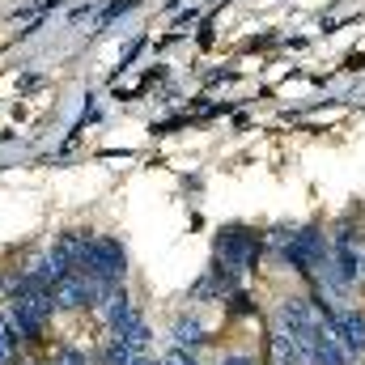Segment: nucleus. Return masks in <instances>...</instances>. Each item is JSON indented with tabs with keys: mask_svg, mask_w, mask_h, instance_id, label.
Listing matches in <instances>:
<instances>
[{
	"mask_svg": "<svg viewBox=\"0 0 365 365\" xmlns=\"http://www.w3.org/2000/svg\"><path fill=\"white\" fill-rule=\"evenodd\" d=\"M128 272V255H123V247L115 242V238H90V247H86V259H81V276L93 280V284H102V289H110V284H119Z\"/></svg>",
	"mask_w": 365,
	"mask_h": 365,
	"instance_id": "f257e3e1",
	"label": "nucleus"
},
{
	"mask_svg": "<svg viewBox=\"0 0 365 365\" xmlns=\"http://www.w3.org/2000/svg\"><path fill=\"white\" fill-rule=\"evenodd\" d=\"M323 319H327L331 336L340 340V349H344L349 357H361L365 353V310L340 306V310H331V314H323Z\"/></svg>",
	"mask_w": 365,
	"mask_h": 365,
	"instance_id": "20e7f679",
	"label": "nucleus"
},
{
	"mask_svg": "<svg viewBox=\"0 0 365 365\" xmlns=\"http://www.w3.org/2000/svg\"><path fill=\"white\" fill-rule=\"evenodd\" d=\"M255 259H259V238L251 234V230H221L217 234V268H225L230 276L247 272V268H255Z\"/></svg>",
	"mask_w": 365,
	"mask_h": 365,
	"instance_id": "f03ea898",
	"label": "nucleus"
},
{
	"mask_svg": "<svg viewBox=\"0 0 365 365\" xmlns=\"http://www.w3.org/2000/svg\"><path fill=\"white\" fill-rule=\"evenodd\" d=\"M175 344H187V349H195V344H204V327L195 323V319H175Z\"/></svg>",
	"mask_w": 365,
	"mask_h": 365,
	"instance_id": "9d476101",
	"label": "nucleus"
},
{
	"mask_svg": "<svg viewBox=\"0 0 365 365\" xmlns=\"http://www.w3.org/2000/svg\"><path fill=\"white\" fill-rule=\"evenodd\" d=\"M51 297H56V310H86V306L98 302L93 297V280H86L81 272H68L51 289Z\"/></svg>",
	"mask_w": 365,
	"mask_h": 365,
	"instance_id": "39448f33",
	"label": "nucleus"
},
{
	"mask_svg": "<svg viewBox=\"0 0 365 365\" xmlns=\"http://www.w3.org/2000/svg\"><path fill=\"white\" fill-rule=\"evenodd\" d=\"M13 349H17V340H13L9 327L0 323V365H13Z\"/></svg>",
	"mask_w": 365,
	"mask_h": 365,
	"instance_id": "9b49d317",
	"label": "nucleus"
},
{
	"mask_svg": "<svg viewBox=\"0 0 365 365\" xmlns=\"http://www.w3.org/2000/svg\"><path fill=\"white\" fill-rule=\"evenodd\" d=\"M166 365H195V357H191V353H182V349H175V353L166 357Z\"/></svg>",
	"mask_w": 365,
	"mask_h": 365,
	"instance_id": "ddd939ff",
	"label": "nucleus"
},
{
	"mask_svg": "<svg viewBox=\"0 0 365 365\" xmlns=\"http://www.w3.org/2000/svg\"><path fill=\"white\" fill-rule=\"evenodd\" d=\"M115 336H119V340H123V344H128V349H132L136 357H145V349H149V340H153L149 323H145V319H140L136 310H132V314H128V319H123V323L115 327Z\"/></svg>",
	"mask_w": 365,
	"mask_h": 365,
	"instance_id": "6e6552de",
	"label": "nucleus"
},
{
	"mask_svg": "<svg viewBox=\"0 0 365 365\" xmlns=\"http://www.w3.org/2000/svg\"><path fill=\"white\" fill-rule=\"evenodd\" d=\"M268 365H306V357L297 353V344H293V336L284 327L268 331Z\"/></svg>",
	"mask_w": 365,
	"mask_h": 365,
	"instance_id": "0eeeda50",
	"label": "nucleus"
},
{
	"mask_svg": "<svg viewBox=\"0 0 365 365\" xmlns=\"http://www.w3.org/2000/svg\"><path fill=\"white\" fill-rule=\"evenodd\" d=\"M98 314H102V323L115 331L128 314H132V297H128V289L123 284H110V289H102V297H98Z\"/></svg>",
	"mask_w": 365,
	"mask_h": 365,
	"instance_id": "423d86ee",
	"label": "nucleus"
},
{
	"mask_svg": "<svg viewBox=\"0 0 365 365\" xmlns=\"http://www.w3.org/2000/svg\"><path fill=\"white\" fill-rule=\"evenodd\" d=\"M56 365H86V357H81L77 349H64V353L56 357Z\"/></svg>",
	"mask_w": 365,
	"mask_h": 365,
	"instance_id": "f8f14e48",
	"label": "nucleus"
},
{
	"mask_svg": "<svg viewBox=\"0 0 365 365\" xmlns=\"http://www.w3.org/2000/svg\"><path fill=\"white\" fill-rule=\"evenodd\" d=\"M331 272L336 280L349 289V284H357L365 276V247H361V234L357 230H349V225H340V234H336V247H331Z\"/></svg>",
	"mask_w": 365,
	"mask_h": 365,
	"instance_id": "7ed1b4c3",
	"label": "nucleus"
},
{
	"mask_svg": "<svg viewBox=\"0 0 365 365\" xmlns=\"http://www.w3.org/2000/svg\"><path fill=\"white\" fill-rule=\"evenodd\" d=\"M225 365H255V361H251V357H230Z\"/></svg>",
	"mask_w": 365,
	"mask_h": 365,
	"instance_id": "4468645a",
	"label": "nucleus"
},
{
	"mask_svg": "<svg viewBox=\"0 0 365 365\" xmlns=\"http://www.w3.org/2000/svg\"><path fill=\"white\" fill-rule=\"evenodd\" d=\"M136 365H158V361H145V357H140V361H136Z\"/></svg>",
	"mask_w": 365,
	"mask_h": 365,
	"instance_id": "2eb2a0df",
	"label": "nucleus"
},
{
	"mask_svg": "<svg viewBox=\"0 0 365 365\" xmlns=\"http://www.w3.org/2000/svg\"><path fill=\"white\" fill-rule=\"evenodd\" d=\"M136 361H140V357H136L119 336H110V340L102 344V365H136Z\"/></svg>",
	"mask_w": 365,
	"mask_h": 365,
	"instance_id": "1a4fd4ad",
	"label": "nucleus"
}]
</instances>
